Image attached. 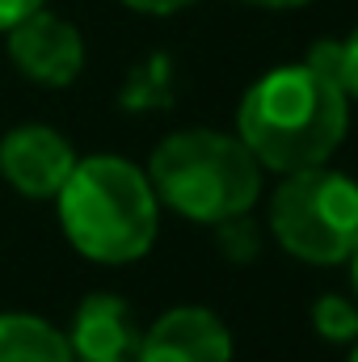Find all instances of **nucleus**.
Segmentation results:
<instances>
[{
  "mask_svg": "<svg viewBox=\"0 0 358 362\" xmlns=\"http://www.w3.org/2000/svg\"><path fill=\"white\" fill-rule=\"evenodd\" d=\"M350 97L312 64H287L266 72L245 93L236 127L253 160L274 173H299L325 165L346 139Z\"/></svg>",
  "mask_w": 358,
  "mask_h": 362,
  "instance_id": "obj_1",
  "label": "nucleus"
},
{
  "mask_svg": "<svg viewBox=\"0 0 358 362\" xmlns=\"http://www.w3.org/2000/svg\"><path fill=\"white\" fill-rule=\"evenodd\" d=\"M350 362H358V346H354V354H350Z\"/></svg>",
  "mask_w": 358,
  "mask_h": 362,
  "instance_id": "obj_16",
  "label": "nucleus"
},
{
  "mask_svg": "<svg viewBox=\"0 0 358 362\" xmlns=\"http://www.w3.org/2000/svg\"><path fill=\"white\" fill-rule=\"evenodd\" d=\"M312 329L333 346L358 341V303L346 295H321L312 308Z\"/></svg>",
  "mask_w": 358,
  "mask_h": 362,
  "instance_id": "obj_11",
  "label": "nucleus"
},
{
  "mask_svg": "<svg viewBox=\"0 0 358 362\" xmlns=\"http://www.w3.org/2000/svg\"><path fill=\"white\" fill-rule=\"evenodd\" d=\"M232 333L207 308H173L165 312L139 341L135 362H228Z\"/></svg>",
  "mask_w": 358,
  "mask_h": 362,
  "instance_id": "obj_7",
  "label": "nucleus"
},
{
  "mask_svg": "<svg viewBox=\"0 0 358 362\" xmlns=\"http://www.w3.org/2000/svg\"><path fill=\"white\" fill-rule=\"evenodd\" d=\"M127 8H135V13H152V17H165V13H178L185 4H194V0H122Z\"/></svg>",
  "mask_w": 358,
  "mask_h": 362,
  "instance_id": "obj_13",
  "label": "nucleus"
},
{
  "mask_svg": "<svg viewBox=\"0 0 358 362\" xmlns=\"http://www.w3.org/2000/svg\"><path fill=\"white\" fill-rule=\"evenodd\" d=\"M350 262H354V291H358V249H354V257H350Z\"/></svg>",
  "mask_w": 358,
  "mask_h": 362,
  "instance_id": "obj_15",
  "label": "nucleus"
},
{
  "mask_svg": "<svg viewBox=\"0 0 358 362\" xmlns=\"http://www.w3.org/2000/svg\"><path fill=\"white\" fill-rule=\"evenodd\" d=\"M0 362H76L68 337L38 316H0Z\"/></svg>",
  "mask_w": 358,
  "mask_h": 362,
  "instance_id": "obj_9",
  "label": "nucleus"
},
{
  "mask_svg": "<svg viewBox=\"0 0 358 362\" xmlns=\"http://www.w3.org/2000/svg\"><path fill=\"white\" fill-rule=\"evenodd\" d=\"M8 59L34 85L64 89L85 68V38L72 21L38 8V13H30L25 21H17L8 30Z\"/></svg>",
  "mask_w": 358,
  "mask_h": 362,
  "instance_id": "obj_5",
  "label": "nucleus"
},
{
  "mask_svg": "<svg viewBox=\"0 0 358 362\" xmlns=\"http://www.w3.org/2000/svg\"><path fill=\"white\" fill-rule=\"evenodd\" d=\"M274 240L312 266H337L358 249V181L325 165L287 173L270 202Z\"/></svg>",
  "mask_w": 358,
  "mask_h": 362,
  "instance_id": "obj_4",
  "label": "nucleus"
},
{
  "mask_svg": "<svg viewBox=\"0 0 358 362\" xmlns=\"http://www.w3.org/2000/svg\"><path fill=\"white\" fill-rule=\"evenodd\" d=\"M144 329L118 295H89L76 308L68 350L76 362H135Z\"/></svg>",
  "mask_w": 358,
  "mask_h": 362,
  "instance_id": "obj_8",
  "label": "nucleus"
},
{
  "mask_svg": "<svg viewBox=\"0 0 358 362\" xmlns=\"http://www.w3.org/2000/svg\"><path fill=\"white\" fill-rule=\"evenodd\" d=\"M152 194L198 223H228L249 215L262 194V165L236 135L178 131L152 152Z\"/></svg>",
  "mask_w": 358,
  "mask_h": 362,
  "instance_id": "obj_3",
  "label": "nucleus"
},
{
  "mask_svg": "<svg viewBox=\"0 0 358 362\" xmlns=\"http://www.w3.org/2000/svg\"><path fill=\"white\" fill-rule=\"evenodd\" d=\"M249 4H262V8H295V4H308V0H249Z\"/></svg>",
  "mask_w": 358,
  "mask_h": 362,
  "instance_id": "obj_14",
  "label": "nucleus"
},
{
  "mask_svg": "<svg viewBox=\"0 0 358 362\" xmlns=\"http://www.w3.org/2000/svg\"><path fill=\"white\" fill-rule=\"evenodd\" d=\"M316 72H325L346 97H358V25L346 38H325L308 51V59Z\"/></svg>",
  "mask_w": 358,
  "mask_h": 362,
  "instance_id": "obj_10",
  "label": "nucleus"
},
{
  "mask_svg": "<svg viewBox=\"0 0 358 362\" xmlns=\"http://www.w3.org/2000/svg\"><path fill=\"white\" fill-rule=\"evenodd\" d=\"M76 169L72 144L51 127H13L0 139V173L25 198H55Z\"/></svg>",
  "mask_w": 358,
  "mask_h": 362,
  "instance_id": "obj_6",
  "label": "nucleus"
},
{
  "mask_svg": "<svg viewBox=\"0 0 358 362\" xmlns=\"http://www.w3.org/2000/svg\"><path fill=\"white\" fill-rule=\"evenodd\" d=\"M47 0H0V34H8L17 21H25L30 13H38Z\"/></svg>",
  "mask_w": 358,
  "mask_h": 362,
  "instance_id": "obj_12",
  "label": "nucleus"
},
{
  "mask_svg": "<svg viewBox=\"0 0 358 362\" xmlns=\"http://www.w3.org/2000/svg\"><path fill=\"white\" fill-rule=\"evenodd\" d=\"M59 223L68 240L93 262H135L156 240V194L122 156H89L76 160L72 177L64 181Z\"/></svg>",
  "mask_w": 358,
  "mask_h": 362,
  "instance_id": "obj_2",
  "label": "nucleus"
}]
</instances>
